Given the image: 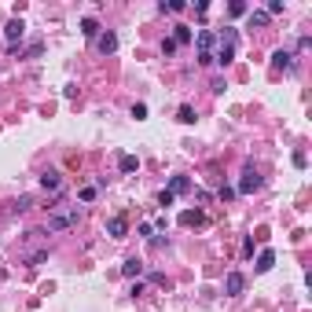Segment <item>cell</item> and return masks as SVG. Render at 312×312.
Instances as JSON below:
<instances>
[{
    "mask_svg": "<svg viewBox=\"0 0 312 312\" xmlns=\"http://www.w3.org/2000/svg\"><path fill=\"white\" fill-rule=\"evenodd\" d=\"M77 224V206H62L56 213H48V221H44V231H66Z\"/></svg>",
    "mask_w": 312,
    "mask_h": 312,
    "instance_id": "1",
    "label": "cell"
},
{
    "mask_svg": "<svg viewBox=\"0 0 312 312\" xmlns=\"http://www.w3.org/2000/svg\"><path fill=\"white\" fill-rule=\"evenodd\" d=\"M213 44H217V33H213V29H199L195 48H199V62H202V66H209V62H213Z\"/></svg>",
    "mask_w": 312,
    "mask_h": 312,
    "instance_id": "2",
    "label": "cell"
},
{
    "mask_svg": "<svg viewBox=\"0 0 312 312\" xmlns=\"http://www.w3.org/2000/svg\"><path fill=\"white\" fill-rule=\"evenodd\" d=\"M243 290H246V276L243 272H228V276H224V294H228V298H239Z\"/></svg>",
    "mask_w": 312,
    "mask_h": 312,
    "instance_id": "3",
    "label": "cell"
},
{
    "mask_svg": "<svg viewBox=\"0 0 312 312\" xmlns=\"http://www.w3.org/2000/svg\"><path fill=\"white\" fill-rule=\"evenodd\" d=\"M107 235H111V239H125V235H129V217L114 213L111 221H107Z\"/></svg>",
    "mask_w": 312,
    "mask_h": 312,
    "instance_id": "4",
    "label": "cell"
},
{
    "mask_svg": "<svg viewBox=\"0 0 312 312\" xmlns=\"http://www.w3.org/2000/svg\"><path fill=\"white\" fill-rule=\"evenodd\" d=\"M96 52H99V56H111V52H118V33H114V29H103V33L96 37Z\"/></svg>",
    "mask_w": 312,
    "mask_h": 312,
    "instance_id": "5",
    "label": "cell"
},
{
    "mask_svg": "<svg viewBox=\"0 0 312 312\" xmlns=\"http://www.w3.org/2000/svg\"><path fill=\"white\" fill-rule=\"evenodd\" d=\"M22 33H26V26H22V19H19V15H15V19H11V22H7V26H4V37H7V44H11V48H19Z\"/></svg>",
    "mask_w": 312,
    "mask_h": 312,
    "instance_id": "6",
    "label": "cell"
},
{
    "mask_svg": "<svg viewBox=\"0 0 312 312\" xmlns=\"http://www.w3.org/2000/svg\"><path fill=\"white\" fill-rule=\"evenodd\" d=\"M257 187H261V176H257V169H246L243 180H239V191L250 195V191H257Z\"/></svg>",
    "mask_w": 312,
    "mask_h": 312,
    "instance_id": "7",
    "label": "cell"
},
{
    "mask_svg": "<svg viewBox=\"0 0 312 312\" xmlns=\"http://www.w3.org/2000/svg\"><path fill=\"white\" fill-rule=\"evenodd\" d=\"M41 187H44V191H59V187H62V176L56 173V169H44V173H41Z\"/></svg>",
    "mask_w": 312,
    "mask_h": 312,
    "instance_id": "8",
    "label": "cell"
},
{
    "mask_svg": "<svg viewBox=\"0 0 312 312\" xmlns=\"http://www.w3.org/2000/svg\"><path fill=\"white\" fill-rule=\"evenodd\" d=\"M272 66H276V70H294V56H290V52H283V48L272 52Z\"/></svg>",
    "mask_w": 312,
    "mask_h": 312,
    "instance_id": "9",
    "label": "cell"
},
{
    "mask_svg": "<svg viewBox=\"0 0 312 312\" xmlns=\"http://www.w3.org/2000/svg\"><path fill=\"white\" fill-rule=\"evenodd\" d=\"M191 191V180L187 176H173V184H169V195H187Z\"/></svg>",
    "mask_w": 312,
    "mask_h": 312,
    "instance_id": "10",
    "label": "cell"
},
{
    "mask_svg": "<svg viewBox=\"0 0 312 312\" xmlns=\"http://www.w3.org/2000/svg\"><path fill=\"white\" fill-rule=\"evenodd\" d=\"M231 59H235V48H228V44H221V48H217V56H213V62H221V66H228Z\"/></svg>",
    "mask_w": 312,
    "mask_h": 312,
    "instance_id": "11",
    "label": "cell"
},
{
    "mask_svg": "<svg viewBox=\"0 0 312 312\" xmlns=\"http://www.w3.org/2000/svg\"><path fill=\"white\" fill-rule=\"evenodd\" d=\"M202 221H206L202 209H184V213H180V224H202Z\"/></svg>",
    "mask_w": 312,
    "mask_h": 312,
    "instance_id": "12",
    "label": "cell"
},
{
    "mask_svg": "<svg viewBox=\"0 0 312 312\" xmlns=\"http://www.w3.org/2000/svg\"><path fill=\"white\" fill-rule=\"evenodd\" d=\"M272 264H276V254H272V250H261V257H257V272H268Z\"/></svg>",
    "mask_w": 312,
    "mask_h": 312,
    "instance_id": "13",
    "label": "cell"
},
{
    "mask_svg": "<svg viewBox=\"0 0 312 312\" xmlns=\"http://www.w3.org/2000/svg\"><path fill=\"white\" fill-rule=\"evenodd\" d=\"M121 272L125 276H140V272H143V261H140V257H129V261L121 264Z\"/></svg>",
    "mask_w": 312,
    "mask_h": 312,
    "instance_id": "14",
    "label": "cell"
},
{
    "mask_svg": "<svg viewBox=\"0 0 312 312\" xmlns=\"http://www.w3.org/2000/svg\"><path fill=\"white\" fill-rule=\"evenodd\" d=\"M118 166H121V173H136V169H140V158H136V154H121Z\"/></svg>",
    "mask_w": 312,
    "mask_h": 312,
    "instance_id": "15",
    "label": "cell"
},
{
    "mask_svg": "<svg viewBox=\"0 0 312 312\" xmlns=\"http://www.w3.org/2000/svg\"><path fill=\"white\" fill-rule=\"evenodd\" d=\"M81 33L85 37H99V22L92 19V15H88V19H81Z\"/></svg>",
    "mask_w": 312,
    "mask_h": 312,
    "instance_id": "16",
    "label": "cell"
},
{
    "mask_svg": "<svg viewBox=\"0 0 312 312\" xmlns=\"http://www.w3.org/2000/svg\"><path fill=\"white\" fill-rule=\"evenodd\" d=\"M235 41H239V33H235V29H231V26H224V29H221V44H228V48H235Z\"/></svg>",
    "mask_w": 312,
    "mask_h": 312,
    "instance_id": "17",
    "label": "cell"
},
{
    "mask_svg": "<svg viewBox=\"0 0 312 312\" xmlns=\"http://www.w3.org/2000/svg\"><path fill=\"white\" fill-rule=\"evenodd\" d=\"M173 41H176V48H180V44H187V41H191V29H187V26H176Z\"/></svg>",
    "mask_w": 312,
    "mask_h": 312,
    "instance_id": "18",
    "label": "cell"
},
{
    "mask_svg": "<svg viewBox=\"0 0 312 312\" xmlns=\"http://www.w3.org/2000/svg\"><path fill=\"white\" fill-rule=\"evenodd\" d=\"M176 121H184V125H191V121H195V111H191V107H187V103H184V107H180V111H176Z\"/></svg>",
    "mask_w": 312,
    "mask_h": 312,
    "instance_id": "19",
    "label": "cell"
},
{
    "mask_svg": "<svg viewBox=\"0 0 312 312\" xmlns=\"http://www.w3.org/2000/svg\"><path fill=\"white\" fill-rule=\"evenodd\" d=\"M254 26H268V15L264 11H250V29Z\"/></svg>",
    "mask_w": 312,
    "mask_h": 312,
    "instance_id": "20",
    "label": "cell"
},
{
    "mask_svg": "<svg viewBox=\"0 0 312 312\" xmlns=\"http://www.w3.org/2000/svg\"><path fill=\"white\" fill-rule=\"evenodd\" d=\"M77 199H81V202H92V199H96V187H81V191H77Z\"/></svg>",
    "mask_w": 312,
    "mask_h": 312,
    "instance_id": "21",
    "label": "cell"
},
{
    "mask_svg": "<svg viewBox=\"0 0 312 312\" xmlns=\"http://www.w3.org/2000/svg\"><path fill=\"white\" fill-rule=\"evenodd\" d=\"M132 118L143 121V118H147V103H132Z\"/></svg>",
    "mask_w": 312,
    "mask_h": 312,
    "instance_id": "22",
    "label": "cell"
},
{
    "mask_svg": "<svg viewBox=\"0 0 312 312\" xmlns=\"http://www.w3.org/2000/svg\"><path fill=\"white\" fill-rule=\"evenodd\" d=\"M279 11H283V0H268V11H264V15L272 19V15H279Z\"/></svg>",
    "mask_w": 312,
    "mask_h": 312,
    "instance_id": "23",
    "label": "cell"
},
{
    "mask_svg": "<svg viewBox=\"0 0 312 312\" xmlns=\"http://www.w3.org/2000/svg\"><path fill=\"white\" fill-rule=\"evenodd\" d=\"M228 11H231V15H246V11H250V7L243 4V0H231V7H228Z\"/></svg>",
    "mask_w": 312,
    "mask_h": 312,
    "instance_id": "24",
    "label": "cell"
},
{
    "mask_svg": "<svg viewBox=\"0 0 312 312\" xmlns=\"http://www.w3.org/2000/svg\"><path fill=\"white\" fill-rule=\"evenodd\" d=\"M162 11H184V0H169V4H162Z\"/></svg>",
    "mask_w": 312,
    "mask_h": 312,
    "instance_id": "25",
    "label": "cell"
},
{
    "mask_svg": "<svg viewBox=\"0 0 312 312\" xmlns=\"http://www.w3.org/2000/svg\"><path fill=\"white\" fill-rule=\"evenodd\" d=\"M44 257H48V250H37V254H29V268H33V264H41Z\"/></svg>",
    "mask_w": 312,
    "mask_h": 312,
    "instance_id": "26",
    "label": "cell"
},
{
    "mask_svg": "<svg viewBox=\"0 0 312 312\" xmlns=\"http://www.w3.org/2000/svg\"><path fill=\"white\" fill-rule=\"evenodd\" d=\"M162 52H166V56H173V52H176V41H173V37H166V41H162Z\"/></svg>",
    "mask_w": 312,
    "mask_h": 312,
    "instance_id": "27",
    "label": "cell"
},
{
    "mask_svg": "<svg viewBox=\"0 0 312 312\" xmlns=\"http://www.w3.org/2000/svg\"><path fill=\"white\" fill-rule=\"evenodd\" d=\"M173 199H176V195H169V191H162V195H158V206H173Z\"/></svg>",
    "mask_w": 312,
    "mask_h": 312,
    "instance_id": "28",
    "label": "cell"
},
{
    "mask_svg": "<svg viewBox=\"0 0 312 312\" xmlns=\"http://www.w3.org/2000/svg\"><path fill=\"white\" fill-rule=\"evenodd\" d=\"M29 202H33V199H29V195H22V199L15 202V209H19V213H22V209H29Z\"/></svg>",
    "mask_w": 312,
    "mask_h": 312,
    "instance_id": "29",
    "label": "cell"
}]
</instances>
